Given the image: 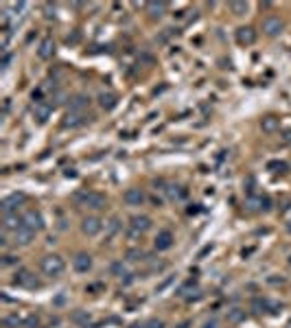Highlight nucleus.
Returning a JSON list of instances; mask_svg holds the SVG:
<instances>
[{
	"label": "nucleus",
	"mask_w": 291,
	"mask_h": 328,
	"mask_svg": "<svg viewBox=\"0 0 291 328\" xmlns=\"http://www.w3.org/2000/svg\"><path fill=\"white\" fill-rule=\"evenodd\" d=\"M40 269H42L44 276L48 278H57L63 273V269H66V265H63V258L57 254H46L42 260H40Z\"/></svg>",
	"instance_id": "obj_1"
},
{
	"label": "nucleus",
	"mask_w": 291,
	"mask_h": 328,
	"mask_svg": "<svg viewBox=\"0 0 291 328\" xmlns=\"http://www.w3.org/2000/svg\"><path fill=\"white\" fill-rule=\"evenodd\" d=\"M79 199L83 201V206H88V208H92V210H101V208H105V195H101V193H94V191L83 193V195H81Z\"/></svg>",
	"instance_id": "obj_2"
},
{
	"label": "nucleus",
	"mask_w": 291,
	"mask_h": 328,
	"mask_svg": "<svg viewBox=\"0 0 291 328\" xmlns=\"http://www.w3.org/2000/svg\"><path fill=\"white\" fill-rule=\"evenodd\" d=\"M24 199H26L24 193H13V195L4 197L2 204H0V208H2L4 214H13V210H18V206H20V204H24Z\"/></svg>",
	"instance_id": "obj_3"
},
{
	"label": "nucleus",
	"mask_w": 291,
	"mask_h": 328,
	"mask_svg": "<svg viewBox=\"0 0 291 328\" xmlns=\"http://www.w3.org/2000/svg\"><path fill=\"white\" fill-rule=\"evenodd\" d=\"M283 29H285L283 20H280V18H276V16H270V18H265V20H263V31H265L270 38L280 35V33H283Z\"/></svg>",
	"instance_id": "obj_4"
},
{
	"label": "nucleus",
	"mask_w": 291,
	"mask_h": 328,
	"mask_svg": "<svg viewBox=\"0 0 291 328\" xmlns=\"http://www.w3.org/2000/svg\"><path fill=\"white\" fill-rule=\"evenodd\" d=\"M101 230H103V223L99 217H85L83 221H81V232H83L85 236H97Z\"/></svg>",
	"instance_id": "obj_5"
},
{
	"label": "nucleus",
	"mask_w": 291,
	"mask_h": 328,
	"mask_svg": "<svg viewBox=\"0 0 291 328\" xmlns=\"http://www.w3.org/2000/svg\"><path fill=\"white\" fill-rule=\"evenodd\" d=\"M22 226H26L29 230H33V232H40V230L44 228L42 214L35 212V210H29V212H24V217H22Z\"/></svg>",
	"instance_id": "obj_6"
},
{
	"label": "nucleus",
	"mask_w": 291,
	"mask_h": 328,
	"mask_svg": "<svg viewBox=\"0 0 291 328\" xmlns=\"http://www.w3.org/2000/svg\"><path fill=\"white\" fill-rule=\"evenodd\" d=\"M72 267L79 273H88L90 269H92V256L85 254V251H79V254L72 258Z\"/></svg>",
	"instance_id": "obj_7"
},
{
	"label": "nucleus",
	"mask_w": 291,
	"mask_h": 328,
	"mask_svg": "<svg viewBox=\"0 0 291 328\" xmlns=\"http://www.w3.org/2000/svg\"><path fill=\"white\" fill-rule=\"evenodd\" d=\"M236 42H239L241 46H252V44L256 42V31H254L252 26H239V29H236Z\"/></svg>",
	"instance_id": "obj_8"
},
{
	"label": "nucleus",
	"mask_w": 291,
	"mask_h": 328,
	"mask_svg": "<svg viewBox=\"0 0 291 328\" xmlns=\"http://www.w3.org/2000/svg\"><path fill=\"white\" fill-rule=\"evenodd\" d=\"M173 241L175 239H173V234H171L169 230H162V232H158L153 245H156L158 251H166V250H171V247H173Z\"/></svg>",
	"instance_id": "obj_9"
},
{
	"label": "nucleus",
	"mask_w": 291,
	"mask_h": 328,
	"mask_svg": "<svg viewBox=\"0 0 291 328\" xmlns=\"http://www.w3.org/2000/svg\"><path fill=\"white\" fill-rule=\"evenodd\" d=\"M16 285H20V287H26V289H33V287H38V278L33 276V273L29 271V269H22V271H18L16 273Z\"/></svg>",
	"instance_id": "obj_10"
},
{
	"label": "nucleus",
	"mask_w": 291,
	"mask_h": 328,
	"mask_svg": "<svg viewBox=\"0 0 291 328\" xmlns=\"http://www.w3.org/2000/svg\"><path fill=\"white\" fill-rule=\"evenodd\" d=\"M123 199H125L127 206H143L145 193H143V188H127L125 195H123Z\"/></svg>",
	"instance_id": "obj_11"
},
{
	"label": "nucleus",
	"mask_w": 291,
	"mask_h": 328,
	"mask_svg": "<svg viewBox=\"0 0 291 328\" xmlns=\"http://www.w3.org/2000/svg\"><path fill=\"white\" fill-rule=\"evenodd\" d=\"M33 236H35L33 230H29L26 226H22L20 230L13 232V243H16V245H29L31 241H33Z\"/></svg>",
	"instance_id": "obj_12"
},
{
	"label": "nucleus",
	"mask_w": 291,
	"mask_h": 328,
	"mask_svg": "<svg viewBox=\"0 0 291 328\" xmlns=\"http://www.w3.org/2000/svg\"><path fill=\"white\" fill-rule=\"evenodd\" d=\"M33 114H35V118H38V123H46L53 114V105H48V103H35Z\"/></svg>",
	"instance_id": "obj_13"
},
{
	"label": "nucleus",
	"mask_w": 291,
	"mask_h": 328,
	"mask_svg": "<svg viewBox=\"0 0 291 328\" xmlns=\"http://www.w3.org/2000/svg\"><path fill=\"white\" fill-rule=\"evenodd\" d=\"M261 129L265 134H276L280 129V118L278 116H263V120H261Z\"/></svg>",
	"instance_id": "obj_14"
},
{
	"label": "nucleus",
	"mask_w": 291,
	"mask_h": 328,
	"mask_svg": "<svg viewBox=\"0 0 291 328\" xmlns=\"http://www.w3.org/2000/svg\"><path fill=\"white\" fill-rule=\"evenodd\" d=\"M53 53H55V42H53L51 38H44L42 42H40V48H38L40 59H51Z\"/></svg>",
	"instance_id": "obj_15"
},
{
	"label": "nucleus",
	"mask_w": 291,
	"mask_h": 328,
	"mask_svg": "<svg viewBox=\"0 0 291 328\" xmlns=\"http://www.w3.org/2000/svg\"><path fill=\"white\" fill-rule=\"evenodd\" d=\"M116 103H118V96L114 92H101L99 94V105H101V110H105V112L114 110Z\"/></svg>",
	"instance_id": "obj_16"
},
{
	"label": "nucleus",
	"mask_w": 291,
	"mask_h": 328,
	"mask_svg": "<svg viewBox=\"0 0 291 328\" xmlns=\"http://www.w3.org/2000/svg\"><path fill=\"white\" fill-rule=\"evenodd\" d=\"M131 228L143 234V232H147L151 228V219L145 217V214H136V217H131Z\"/></svg>",
	"instance_id": "obj_17"
},
{
	"label": "nucleus",
	"mask_w": 291,
	"mask_h": 328,
	"mask_svg": "<svg viewBox=\"0 0 291 328\" xmlns=\"http://www.w3.org/2000/svg\"><path fill=\"white\" fill-rule=\"evenodd\" d=\"M79 125H83V114L81 112H68L66 118H63V127H79Z\"/></svg>",
	"instance_id": "obj_18"
},
{
	"label": "nucleus",
	"mask_w": 291,
	"mask_h": 328,
	"mask_svg": "<svg viewBox=\"0 0 291 328\" xmlns=\"http://www.w3.org/2000/svg\"><path fill=\"white\" fill-rule=\"evenodd\" d=\"M147 11H149V16H151L153 20H160V18L166 13V2H149Z\"/></svg>",
	"instance_id": "obj_19"
},
{
	"label": "nucleus",
	"mask_w": 291,
	"mask_h": 328,
	"mask_svg": "<svg viewBox=\"0 0 291 328\" xmlns=\"http://www.w3.org/2000/svg\"><path fill=\"white\" fill-rule=\"evenodd\" d=\"M2 226H4V230H20L22 228V219L18 217V214H4V221H2Z\"/></svg>",
	"instance_id": "obj_20"
},
{
	"label": "nucleus",
	"mask_w": 291,
	"mask_h": 328,
	"mask_svg": "<svg viewBox=\"0 0 291 328\" xmlns=\"http://www.w3.org/2000/svg\"><path fill=\"white\" fill-rule=\"evenodd\" d=\"M90 105V96H85V94H77L75 98L70 101V112H81L83 107Z\"/></svg>",
	"instance_id": "obj_21"
},
{
	"label": "nucleus",
	"mask_w": 291,
	"mask_h": 328,
	"mask_svg": "<svg viewBox=\"0 0 291 328\" xmlns=\"http://www.w3.org/2000/svg\"><path fill=\"white\" fill-rule=\"evenodd\" d=\"M166 193H169V199H182V197H184L186 195V191H184V188H182V186H175V184H171V186L169 188H166Z\"/></svg>",
	"instance_id": "obj_22"
},
{
	"label": "nucleus",
	"mask_w": 291,
	"mask_h": 328,
	"mask_svg": "<svg viewBox=\"0 0 291 328\" xmlns=\"http://www.w3.org/2000/svg\"><path fill=\"white\" fill-rule=\"evenodd\" d=\"M230 9H232L234 16H245L248 9H249V4L248 2H230Z\"/></svg>",
	"instance_id": "obj_23"
},
{
	"label": "nucleus",
	"mask_w": 291,
	"mask_h": 328,
	"mask_svg": "<svg viewBox=\"0 0 291 328\" xmlns=\"http://www.w3.org/2000/svg\"><path fill=\"white\" fill-rule=\"evenodd\" d=\"M127 258L134 260V263H136V260H143L145 258V251L143 250H129V251H127Z\"/></svg>",
	"instance_id": "obj_24"
},
{
	"label": "nucleus",
	"mask_w": 291,
	"mask_h": 328,
	"mask_svg": "<svg viewBox=\"0 0 291 328\" xmlns=\"http://www.w3.org/2000/svg\"><path fill=\"white\" fill-rule=\"evenodd\" d=\"M147 328H165V320H160V317H151V320L147 322Z\"/></svg>",
	"instance_id": "obj_25"
},
{
	"label": "nucleus",
	"mask_w": 291,
	"mask_h": 328,
	"mask_svg": "<svg viewBox=\"0 0 291 328\" xmlns=\"http://www.w3.org/2000/svg\"><path fill=\"white\" fill-rule=\"evenodd\" d=\"M18 324H20V320H18L16 315H11V317L4 320V326H7V328H18Z\"/></svg>",
	"instance_id": "obj_26"
},
{
	"label": "nucleus",
	"mask_w": 291,
	"mask_h": 328,
	"mask_svg": "<svg viewBox=\"0 0 291 328\" xmlns=\"http://www.w3.org/2000/svg\"><path fill=\"white\" fill-rule=\"evenodd\" d=\"M267 169H278L280 173H285V171H287V164H285V162H270V164H267Z\"/></svg>",
	"instance_id": "obj_27"
},
{
	"label": "nucleus",
	"mask_w": 291,
	"mask_h": 328,
	"mask_svg": "<svg viewBox=\"0 0 291 328\" xmlns=\"http://www.w3.org/2000/svg\"><path fill=\"white\" fill-rule=\"evenodd\" d=\"M243 315H245V313L236 309V311H232V313H230V322H241V320H243Z\"/></svg>",
	"instance_id": "obj_28"
},
{
	"label": "nucleus",
	"mask_w": 291,
	"mask_h": 328,
	"mask_svg": "<svg viewBox=\"0 0 291 328\" xmlns=\"http://www.w3.org/2000/svg\"><path fill=\"white\" fill-rule=\"evenodd\" d=\"M112 271L118 273V276H123V273H125V265H123V263H114V265H112Z\"/></svg>",
	"instance_id": "obj_29"
},
{
	"label": "nucleus",
	"mask_w": 291,
	"mask_h": 328,
	"mask_svg": "<svg viewBox=\"0 0 291 328\" xmlns=\"http://www.w3.org/2000/svg\"><path fill=\"white\" fill-rule=\"evenodd\" d=\"M202 328H221V324H219V322H217V320H208V322H206V324H204Z\"/></svg>",
	"instance_id": "obj_30"
},
{
	"label": "nucleus",
	"mask_w": 291,
	"mask_h": 328,
	"mask_svg": "<svg viewBox=\"0 0 291 328\" xmlns=\"http://www.w3.org/2000/svg\"><path fill=\"white\" fill-rule=\"evenodd\" d=\"M16 260H13V256H4V260H2V265H13Z\"/></svg>",
	"instance_id": "obj_31"
},
{
	"label": "nucleus",
	"mask_w": 291,
	"mask_h": 328,
	"mask_svg": "<svg viewBox=\"0 0 291 328\" xmlns=\"http://www.w3.org/2000/svg\"><path fill=\"white\" fill-rule=\"evenodd\" d=\"M9 61H11V55H4V59H2V66H4V68L9 66Z\"/></svg>",
	"instance_id": "obj_32"
},
{
	"label": "nucleus",
	"mask_w": 291,
	"mask_h": 328,
	"mask_svg": "<svg viewBox=\"0 0 291 328\" xmlns=\"http://www.w3.org/2000/svg\"><path fill=\"white\" fill-rule=\"evenodd\" d=\"M129 328H147V324H140V322H136V324H131Z\"/></svg>",
	"instance_id": "obj_33"
},
{
	"label": "nucleus",
	"mask_w": 291,
	"mask_h": 328,
	"mask_svg": "<svg viewBox=\"0 0 291 328\" xmlns=\"http://www.w3.org/2000/svg\"><path fill=\"white\" fill-rule=\"evenodd\" d=\"M285 142H291V132L285 134Z\"/></svg>",
	"instance_id": "obj_34"
},
{
	"label": "nucleus",
	"mask_w": 291,
	"mask_h": 328,
	"mask_svg": "<svg viewBox=\"0 0 291 328\" xmlns=\"http://www.w3.org/2000/svg\"><path fill=\"white\" fill-rule=\"evenodd\" d=\"M289 263H291V256H289Z\"/></svg>",
	"instance_id": "obj_35"
}]
</instances>
